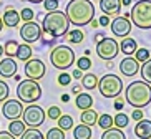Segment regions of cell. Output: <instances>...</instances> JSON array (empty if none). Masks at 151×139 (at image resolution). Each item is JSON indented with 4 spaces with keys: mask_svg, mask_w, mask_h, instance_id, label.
<instances>
[{
    "mask_svg": "<svg viewBox=\"0 0 151 139\" xmlns=\"http://www.w3.org/2000/svg\"><path fill=\"white\" fill-rule=\"evenodd\" d=\"M68 20L75 27H85L88 25L95 17L93 2L90 0H70L65 10Z\"/></svg>",
    "mask_w": 151,
    "mask_h": 139,
    "instance_id": "obj_1",
    "label": "cell"
},
{
    "mask_svg": "<svg viewBox=\"0 0 151 139\" xmlns=\"http://www.w3.org/2000/svg\"><path fill=\"white\" fill-rule=\"evenodd\" d=\"M42 30H43V33H48L53 38L65 36L70 31V20H68L67 14L62 10L48 12L42 20Z\"/></svg>",
    "mask_w": 151,
    "mask_h": 139,
    "instance_id": "obj_2",
    "label": "cell"
},
{
    "mask_svg": "<svg viewBox=\"0 0 151 139\" xmlns=\"http://www.w3.org/2000/svg\"><path fill=\"white\" fill-rule=\"evenodd\" d=\"M124 99L134 109H141L151 103V85L146 81H131L124 90Z\"/></svg>",
    "mask_w": 151,
    "mask_h": 139,
    "instance_id": "obj_3",
    "label": "cell"
},
{
    "mask_svg": "<svg viewBox=\"0 0 151 139\" xmlns=\"http://www.w3.org/2000/svg\"><path fill=\"white\" fill-rule=\"evenodd\" d=\"M129 18L134 27L141 30L151 28V0H138L129 12Z\"/></svg>",
    "mask_w": 151,
    "mask_h": 139,
    "instance_id": "obj_4",
    "label": "cell"
},
{
    "mask_svg": "<svg viewBox=\"0 0 151 139\" xmlns=\"http://www.w3.org/2000/svg\"><path fill=\"white\" fill-rule=\"evenodd\" d=\"M17 96L20 103L25 104H35L42 98V86L35 80H23L17 86Z\"/></svg>",
    "mask_w": 151,
    "mask_h": 139,
    "instance_id": "obj_5",
    "label": "cell"
},
{
    "mask_svg": "<svg viewBox=\"0 0 151 139\" xmlns=\"http://www.w3.org/2000/svg\"><path fill=\"white\" fill-rule=\"evenodd\" d=\"M98 90H100L101 96H105L108 99L118 98L123 91V81L115 73H106L105 76L98 80Z\"/></svg>",
    "mask_w": 151,
    "mask_h": 139,
    "instance_id": "obj_6",
    "label": "cell"
},
{
    "mask_svg": "<svg viewBox=\"0 0 151 139\" xmlns=\"http://www.w3.org/2000/svg\"><path fill=\"white\" fill-rule=\"evenodd\" d=\"M50 61H52L53 68L65 71V70H68V68L76 61L75 51L67 45H58L52 50V53H50Z\"/></svg>",
    "mask_w": 151,
    "mask_h": 139,
    "instance_id": "obj_7",
    "label": "cell"
},
{
    "mask_svg": "<svg viewBox=\"0 0 151 139\" xmlns=\"http://www.w3.org/2000/svg\"><path fill=\"white\" fill-rule=\"evenodd\" d=\"M45 118H47V113L38 104H30L22 113V121L28 128H40L45 123Z\"/></svg>",
    "mask_w": 151,
    "mask_h": 139,
    "instance_id": "obj_8",
    "label": "cell"
},
{
    "mask_svg": "<svg viewBox=\"0 0 151 139\" xmlns=\"http://www.w3.org/2000/svg\"><path fill=\"white\" fill-rule=\"evenodd\" d=\"M120 53V45L115 38H108L105 36L100 43H96V55L105 61H110V60L116 58V55Z\"/></svg>",
    "mask_w": 151,
    "mask_h": 139,
    "instance_id": "obj_9",
    "label": "cell"
},
{
    "mask_svg": "<svg viewBox=\"0 0 151 139\" xmlns=\"http://www.w3.org/2000/svg\"><path fill=\"white\" fill-rule=\"evenodd\" d=\"M23 71L27 75L28 80H42L45 76V73H47V66H45V63L42 61L40 58H30L28 61H25V68H23Z\"/></svg>",
    "mask_w": 151,
    "mask_h": 139,
    "instance_id": "obj_10",
    "label": "cell"
},
{
    "mask_svg": "<svg viewBox=\"0 0 151 139\" xmlns=\"http://www.w3.org/2000/svg\"><path fill=\"white\" fill-rule=\"evenodd\" d=\"M42 33H43L42 27L38 25V23H35V22L23 23L22 28H20V36H22L23 43H28V45L40 40V38H42Z\"/></svg>",
    "mask_w": 151,
    "mask_h": 139,
    "instance_id": "obj_11",
    "label": "cell"
},
{
    "mask_svg": "<svg viewBox=\"0 0 151 139\" xmlns=\"http://www.w3.org/2000/svg\"><path fill=\"white\" fill-rule=\"evenodd\" d=\"M131 27H133L131 20H128L126 17H120V15L115 17L110 23L111 33L115 36H120V38H126L131 33Z\"/></svg>",
    "mask_w": 151,
    "mask_h": 139,
    "instance_id": "obj_12",
    "label": "cell"
},
{
    "mask_svg": "<svg viewBox=\"0 0 151 139\" xmlns=\"http://www.w3.org/2000/svg\"><path fill=\"white\" fill-rule=\"evenodd\" d=\"M2 113H4V116L7 118V119L14 121V119H18V118L22 116L23 106L18 99H7V101H4Z\"/></svg>",
    "mask_w": 151,
    "mask_h": 139,
    "instance_id": "obj_13",
    "label": "cell"
},
{
    "mask_svg": "<svg viewBox=\"0 0 151 139\" xmlns=\"http://www.w3.org/2000/svg\"><path fill=\"white\" fill-rule=\"evenodd\" d=\"M139 63L134 60V56H126L120 61V71L123 73L124 76H134L139 71Z\"/></svg>",
    "mask_w": 151,
    "mask_h": 139,
    "instance_id": "obj_14",
    "label": "cell"
},
{
    "mask_svg": "<svg viewBox=\"0 0 151 139\" xmlns=\"http://www.w3.org/2000/svg\"><path fill=\"white\" fill-rule=\"evenodd\" d=\"M17 61L14 58L0 60V76L2 78H14L17 75Z\"/></svg>",
    "mask_w": 151,
    "mask_h": 139,
    "instance_id": "obj_15",
    "label": "cell"
},
{
    "mask_svg": "<svg viewBox=\"0 0 151 139\" xmlns=\"http://www.w3.org/2000/svg\"><path fill=\"white\" fill-rule=\"evenodd\" d=\"M100 9L103 15H118L121 10V0H100Z\"/></svg>",
    "mask_w": 151,
    "mask_h": 139,
    "instance_id": "obj_16",
    "label": "cell"
},
{
    "mask_svg": "<svg viewBox=\"0 0 151 139\" xmlns=\"http://www.w3.org/2000/svg\"><path fill=\"white\" fill-rule=\"evenodd\" d=\"M134 134L139 139H151V121L150 119H141L134 126Z\"/></svg>",
    "mask_w": 151,
    "mask_h": 139,
    "instance_id": "obj_17",
    "label": "cell"
},
{
    "mask_svg": "<svg viewBox=\"0 0 151 139\" xmlns=\"http://www.w3.org/2000/svg\"><path fill=\"white\" fill-rule=\"evenodd\" d=\"M2 20H4L5 27L14 28V27H17L18 23H20V14H18L15 9H7L5 10V14H4V17H2Z\"/></svg>",
    "mask_w": 151,
    "mask_h": 139,
    "instance_id": "obj_18",
    "label": "cell"
},
{
    "mask_svg": "<svg viewBox=\"0 0 151 139\" xmlns=\"http://www.w3.org/2000/svg\"><path fill=\"white\" fill-rule=\"evenodd\" d=\"M75 104L76 108L81 109V111H86L93 106V96H90L88 93H80L76 94V99H75Z\"/></svg>",
    "mask_w": 151,
    "mask_h": 139,
    "instance_id": "obj_19",
    "label": "cell"
},
{
    "mask_svg": "<svg viewBox=\"0 0 151 139\" xmlns=\"http://www.w3.org/2000/svg\"><path fill=\"white\" fill-rule=\"evenodd\" d=\"M136 50H138L136 40L129 38V36L123 38V41L120 43V51H121V53H124L126 56H131V55H134V51H136Z\"/></svg>",
    "mask_w": 151,
    "mask_h": 139,
    "instance_id": "obj_20",
    "label": "cell"
},
{
    "mask_svg": "<svg viewBox=\"0 0 151 139\" xmlns=\"http://www.w3.org/2000/svg\"><path fill=\"white\" fill-rule=\"evenodd\" d=\"M91 136H93V131L90 126L78 124L73 128V139H91Z\"/></svg>",
    "mask_w": 151,
    "mask_h": 139,
    "instance_id": "obj_21",
    "label": "cell"
},
{
    "mask_svg": "<svg viewBox=\"0 0 151 139\" xmlns=\"http://www.w3.org/2000/svg\"><path fill=\"white\" fill-rule=\"evenodd\" d=\"M80 121H81V124L90 126V128H91V126H93V124H96V121H98V113L95 111L93 108L86 109V111H83V113H81Z\"/></svg>",
    "mask_w": 151,
    "mask_h": 139,
    "instance_id": "obj_22",
    "label": "cell"
},
{
    "mask_svg": "<svg viewBox=\"0 0 151 139\" xmlns=\"http://www.w3.org/2000/svg\"><path fill=\"white\" fill-rule=\"evenodd\" d=\"M25 129H27V126H25V123L20 121V119H14V121H10L9 124V133L14 138H20V136L25 133Z\"/></svg>",
    "mask_w": 151,
    "mask_h": 139,
    "instance_id": "obj_23",
    "label": "cell"
},
{
    "mask_svg": "<svg viewBox=\"0 0 151 139\" xmlns=\"http://www.w3.org/2000/svg\"><path fill=\"white\" fill-rule=\"evenodd\" d=\"M32 46L28 43H22V45H18V50L17 53H15V58L20 60V61H28L32 58Z\"/></svg>",
    "mask_w": 151,
    "mask_h": 139,
    "instance_id": "obj_24",
    "label": "cell"
},
{
    "mask_svg": "<svg viewBox=\"0 0 151 139\" xmlns=\"http://www.w3.org/2000/svg\"><path fill=\"white\" fill-rule=\"evenodd\" d=\"M81 86H83L85 90H95V88H98V78L95 73H86V75H83V78H81Z\"/></svg>",
    "mask_w": 151,
    "mask_h": 139,
    "instance_id": "obj_25",
    "label": "cell"
},
{
    "mask_svg": "<svg viewBox=\"0 0 151 139\" xmlns=\"http://www.w3.org/2000/svg\"><path fill=\"white\" fill-rule=\"evenodd\" d=\"M101 139H126V136H124V133L121 129H118V128H110V129L103 131Z\"/></svg>",
    "mask_w": 151,
    "mask_h": 139,
    "instance_id": "obj_26",
    "label": "cell"
},
{
    "mask_svg": "<svg viewBox=\"0 0 151 139\" xmlns=\"http://www.w3.org/2000/svg\"><path fill=\"white\" fill-rule=\"evenodd\" d=\"M58 123V128L62 131H70L71 128H73V118L70 116V114H62V116L57 119Z\"/></svg>",
    "mask_w": 151,
    "mask_h": 139,
    "instance_id": "obj_27",
    "label": "cell"
},
{
    "mask_svg": "<svg viewBox=\"0 0 151 139\" xmlns=\"http://www.w3.org/2000/svg\"><path fill=\"white\" fill-rule=\"evenodd\" d=\"M96 124L100 126L103 131L110 129V128H115V126H113V116H110L108 113H105V114H101V116H98Z\"/></svg>",
    "mask_w": 151,
    "mask_h": 139,
    "instance_id": "obj_28",
    "label": "cell"
},
{
    "mask_svg": "<svg viewBox=\"0 0 151 139\" xmlns=\"http://www.w3.org/2000/svg\"><path fill=\"white\" fill-rule=\"evenodd\" d=\"M128 123H129V118H128V114H124V113H116V116L113 118V126L118 128V129L126 128Z\"/></svg>",
    "mask_w": 151,
    "mask_h": 139,
    "instance_id": "obj_29",
    "label": "cell"
},
{
    "mask_svg": "<svg viewBox=\"0 0 151 139\" xmlns=\"http://www.w3.org/2000/svg\"><path fill=\"white\" fill-rule=\"evenodd\" d=\"M65 36H67L68 43H73V45L81 43V41H83V38H85V35H83V31H81V30H71V31H68Z\"/></svg>",
    "mask_w": 151,
    "mask_h": 139,
    "instance_id": "obj_30",
    "label": "cell"
},
{
    "mask_svg": "<svg viewBox=\"0 0 151 139\" xmlns=\"http://www.w3.org/2000/svg\"><path fill=\"white\" fill-rule=\"evenodd\" d=\"M139 73H141V76H143V81H146L148 85H151V58L146 60L139 66Z\"/></svg>",
    "mask_w": 151,
    "mask_h": 139,
    "instance_id": "obj_31",
    "label": "cell"
},
{
    "mask_svg": "<svg viewBox=\"0 0 151 139\" xmlns=\"http://www.w3.org/2000/svg\"><path fill=\"white\" fill-rule=\"evenodd\" d=\"M20 139H45V136L38 131V128H28V129H25V133L20 136Z\"/></svg>",
    "mask_w": 151,
    "mask_h": 139,
    "instance_id": "obj_32",
    "label": "cell"
},
{
    "mask_svg": "<svg viewBox=\"0 0 151 139\" xmlns=\"http://www.w3.org/2000/svg\"><path fill=\"white\" fill-rule=\"evenodd\" d=\"M5 48H4V53L7 55V58H12V56H15V53H17L18 50V43L15 40H9L7 43H5Z\"/></svg>",
    "mask_w": 151,
    "mask_h": 139,
    "instance_id": "obj_33",
    "label": "cell"
},
{
    "mask_svg": "<svg viewBox=\"0 0 151 139\" xmlns=\"http://www.w3.org/2000/svg\"><path fill=\"white\" fill-rule=\"evenodd\" d=\"M150 58H151V53H150L148 48H138L136 51H134V60H136L138 63H145Z\"/></svg>",
    "mask_w": 151,
    "mask_h": 139,
    "instance_id": "obj_34",
    "label": "cell"
},
{
    "mask_svg": "<svg viewBox=\"0 0 151 139\" xmlns=\"http://www.w3.org/2000/svg\"><path fill=\"white\" fill-rule=\"evenodd\" d=\"M45 139H65V131H62L60 128H52L48 129Z\"/></svg>",
    "mask_w": 151,
    "mask_h": 139,
    "instance_id": "obj_35",
    "label": "cell"
},
{
    "mask_svg": "<svg viewBox=\"0 0 151 139\" xmlns=\"http://www.w3.org/2000/svg\"><path fill=\"white\" fill-rule=\"evenodd\" d=\"M76 66H78V70H81V71H88L90 68H91V60H90L88 56H81L80 60H76Z\"/></svg>",
    "mask_w": 151,
    "mask_h": 139,
    "instance_id": "obj_36",
    "label": "cell"
},
{
    "mask_svg": "<svg viewBox=\"0 0 151 139\" xmlns=\"http://www.w3.org/2000/svg\"><path fill=\"white\" fill-rule=\"evenodd\" d=\"M9 94H10V90H9V85L5 81L0 80V103H4L9 99Z\"/></svg>",
    "mask_w": 151,
    "mask_h": 139,
    "instance_id": "obj_37",
    "label": "cell"
},
{
    "mask_svg": "<svg viewBox=\"0 0 151 139\" xmlns=\"http://www.w3.org/2000/svg\"><path fill=\"white\" fill-rule=\"evenodd\" d=\"M33 17H35V14H33V10L28 9V7H25V9L20 12V20H23V22H32L33 20Z\"/></svg>",
    "mask_w": 151,
    "mask_h": 139,
    "instance_id": "obj_38",
    "label": "cell"
},
{
    "mask_svg": "<svg viewBox=\"0 0 151 139\" xmlns=\"http://www.w3.org/2000/svg\"><path fill=\"white\" fill-rule=\"evenodd\" d=\"M47 116H48L50 119H55V121H57L58 118L62 116V109L58 108V106H50L48 111H47Z\"/></svg>",
    "mask_w": 151,
    "mask_h": 139,
    "instance_id": "obj_39",
    "label": "cell"
},
{
    "mask_svg": "<svg viewBox=\"0 0 151 139\" xmlns=\"http://www.w3.org/2000/svg\"><path fill=\"white\" fill-rule=\"evenodd\" d=\"M43 4V9L47 10V12H53V10H58V0H43L42 2Z\"/></svg>",
    "mask_w": 151,
    "mask_h": 139,
    "instance_id": "obj_40",
    "label": "cell"
},
{
    "mask_svg": "<svg viewBox=\"0 0 151 139\" xmlns=\"http://www.w3.org/2000/svg\"><path fill=\"white\" fill-rule=\"evenodd\" d=\"M70 81H71V75H68V73H60V75H58V85L68 86Z\"/></svg>",
    "mask_w": 151,
    "mask_h": 139,
    "instance_id": "obj_41",
    "label": "cell"
},
{
    "mask_svg": "<svg viewBox=\"0 0 151 139\" xmlns=\"http://www.w3.org/2000/svg\"><path fill=\"white\" fill-rule=\"evenodd\" d=\"M131 118H133V121H141V119H145V114H143L141 109H133V113H131Z\"/></svg>",
    "mask_w": 151,
    "mask_h": 139,
    "instance_id": "obj_42",
    "label": "cell"
},
{
    "mask_svg": "<svg viewBox=\"0 0 151 139\" xmlns=\"http://www.w3.org/2000/svg\"><path fill=\"white\" fill-rule=\"evenodd\" d=\"M98 23H100V27H108L111 23V18L108 15H101V17L98 18Z\"/></svg>",
    "mask_w": 151,
    "mask_h": 139,
    "instance_id": "obj_43",
    "label": "cell"
},
{
    "mask_svg": "<svg viewBox=\"0 0 151 139\" xmlns=\"http://www.w3.org/2000/svg\"><path fill=\"white\" fill-rule=\"evenodd\" d=\"M42 38H43V43L45 45H53V36H50L48 33H42Z\"/></svg>",
    "mask_w": 151,
    "mask_h": 139,
    "instance_id": "obj_44",
    "label": "cell"
},
{
    "mask_svg": "<svg viewBox=\"0 0 151 139\" xmlns=\"http://www.w3.org/2000/svg\"><path fill=\"white\" fill-rule=\"evenodd\" d=\"M0 139H17V138H14L9 131H0Z\"/></svg>",
    "mask_w": 151,
    "mask_h": 139,
    "instance_id": "obj_45",
    "label": "cell"
},
{
    "mask_svg": "<svg viewBox=\"0 0 151 139\" xmlns=\"http://www.w3.org/2000/svg\"><path fill=\"white\" fill-rule=\"evenodd\" d=\"M71 78H75V80H80V78H83V71H81V70H78V68H76L75 71L71 73Z\"/></svg>",
    "mask_w": 151,
    "mask_h": 139,
    "instance_id": "obj_46",
    "label": "cell"
},
{
    "mask_svg": "<svg viewBox=\"0 0 151 139\" xmlns=\"http://www.w3.org/2000/svg\"><path fill=\"white\" fill-rule=\"evenodd\" d=\"M123 101H121V99H116V101H115V109H116V111H121V109H123Z\"/></svg>",
    "mask_w": 151,
    "mask_h": 139,
    "instance_id": "obj_47",
    "label": "cell"
},
{
    "mask_svg": "<svg viewBox=\"0 0 151 139\" xmlns=\"http://www.w3.org/2000/svg\"><path fill=\"white\" fill-rule=\"evenodd\" d=\"M105 33H96V35H95V41H96V43H100V41L103 40V38H105Z\"/></svg>",
    "mask_w": 151,
    "mask_h": 139,
    "instance_id": "obj_48",
    "label": "cell"
},
{
    "mask_svg": "<svg viewBox=\"0 0 151 139\" xmlns=\"http://www.w3.org/2000/svg\"><path fill=\"white\" fill-rule=\"evenodd\" d=\"M62 101L63 103H68V101H70V96H68V94H62Z\"/></svg>",
    "mask_w": 151,
    "mask_h": 139,
    "instance_id": "obj_49",
    "label": "cell"
},
{
    "mask_svg": "<svg viewBox=\"0 0 151 139\" xmlns=\"http://www.w3.org/2000/svg\"><path fill=\"white\" fill-rule=\"evenodd\" d=\"M90 25H91V27H93V28L100 27V23H98V20H91V22H90Z\"/></svg>",
    "mask_w": 151,
    "mask_h": 139,
    "instance_id": "obj_50",
    "label": "cell"
},
{
    "mask_svg": "<svg viewBox=\"0 0 151 139\" xmlns=\"http://www.w3.org/2000/svg\"><path fill=\"white\" fill-rule=\"evenodd\" d=\"M80 88H81V86H73V93H75V94H80Z\"/></svg>",
    "mask_w": 151,
    "mask_h": 139,
    "instance_id": "obj_51",
    "label": "cell"
},
{
    "mask_svg": "<svg viewBox=\"0 0 151 139\" xmlns=\"http://www.w3.org/2000/svg\"><path fill=\"white\" fill-rule=\"evenodd\" d=\"M27 2H30V4H42L43 0H27Z\"/></svg>",
    "mask_w": 151,
    "mask_h": 139,
    "instance_id": "obj_52",
    "label": "cell"
},
{
    "mask_svg": "<svg viewBox=\"0 0 151 139\" xmlns=\"http://www.w3.org/2000/svg\"><path fill=\"white\" fill-rule=\"evenodd\" d=\"M131 4V0H121V5H129Z\"/></svg>",
    "mask_w": 151,
    "mask_h": 139,
    "instance_id": "obj_53",
    "label": "cell"
},
{
    "mask_svg": "<svg viewBox=\"0 0 151 139\" xmlns=\"http://www.w3.org/2000/svg\"><path fill=\"white\" fill-rule=\"evenodd\" d=\"M2 28H4V20H2V17H0V31H2Z\"/></svg>",
    "mask_w": 151,
    "mask_h": 139,
    "instance_id": "obj_54",
    "label": "cell"
},
{
    "mask_svg": "<svg viewBox=\"0 0 151 139\" xmlns=\"http://www.w3.org/2000/svg\"><path fill=\"white\" fill-rule=\"evenodd\" d=\"M2 55H4V46L0 45V56H2Z\"/></svg>",
    "mask_w": 151,
    "mask_h": 139,
    "instance_id": "obj_55",
    "label": "cell"
},
{
    "mask_svg": "<svg viewBox=\"0 0 151 139\" xmlns=\"http://www.w3.org/2000/svg\"><path fill=\"white\" fill-rule=\"evenodd\" d=\"M90 2H95V0H90Z\"/></svg>",
    "mask_w": 151,
    "mask_h": 139,
    "instance_id": "obj_56",
    "label": "cell"
},
{
    "mask_svg": "<svg viewBox=\"0 0 151 139\" xmlns=\"http://www.w3.org/2000/svg\"><path fill=\"white\" fill-rule=\"evenodd\" d=\"M58 2H60V0H58Z\"/></svg>",
    "mask_w": 151,
    "mask_h": 139,
    "instance_id": "obj_57",
    "label": "cell"
}]
</instances>
